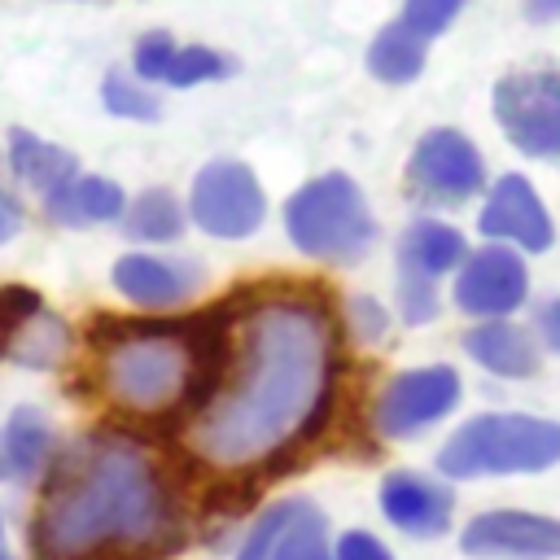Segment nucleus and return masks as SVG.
<instances>
[{
    "label": "nucleus",
    "instance_id": "nucleus-3",
    "mask_svg": "<svg viewBox=\"0 0 560 560\" xmlns=\"http://www.w3.org/2000/svg\"><path fill=\"white\" fill-rule=\"evenodd\" d=\"M114 324L96 337V381L118 411L166 416L201 407L228 372V332L210 324Z\"/></svg>",
    "mask_w": 560,
    "mask_h": 560
},
{
    "label": "nucleus",
    "instance_id": "nucleus-30",
    "mask_svg": "<svg viewBox=\"0 0 560 560\" xmlns=\"http://www.w3.org/2000/svg\"><path fill=\"white\" fill-rule=\"evenodd\" d=\"M534 328H538V341L560 354V298H547V302L534 311Z\"/></svg>",
    "mask_w": 560,
    "mask_h": 560
},
{
    "label": "nucleus",
    "instance_id": "nucleus-31",
    "mask_svg": "<svg viewBox=\"0 0 560 560\" xmlns=\"http://www.w3.org/2000/svg\"><path fill=\"white\" fill-rule=\"evenodd\" d=\"M22 223H26L22 201H18L13 192H4V188H0V245H9V241L22 232Z\"/></svg>",
    "mask_w": 560,
    "mask_h": 560
},
{
    "label": "nucleus",
    "instance_id": "nucleus-16",
    "mask_svg": "<svg viewBox=\"0 0 560 560\" xmlns=\"http://www.w3.org/2000/svg\"><path fill=\"white\" fill-rule=\"evenodd\" d=\"M109 280L127 302L149 306V311H166V306H179L184 298H192L201 271L192 262H175L162 254H122L114 262Z\"/></svg>",
    "mask_w": 560,
    "mask_h": 560
},
{
    "label": "nucleus",
    "instance_id": "nucleus-17",
    "mask_svg": "<svg viewBox=\"0 0 560 560\" xmlns=\"http://www.w3.org/2000/svg\"><path fill=\"white\" fill-rule=\"evenodd\" d=\"M464 350L477 368L503 381H525L538 372V341L512 319H481L464 332Z\"/></svg>",
    "mask_w": 560,
    "mask_h": 560
},
{
    "label": "nucleus",
    "instance_id": "nucleus-10",
    "mask_svg": "<svg viewBox=\"0 0 560 560\" xmlns=\"http://www.w3.org/2000/svg\"><path fill=\"white\" fill-rule=\"evenodd\" d=\"M459 376L455 368L446 363H429V368H411V372H398L381 394H376V407H372V424L381 438H416L420 429L438 424L442 416L455 411L459 402Z\"/></svg>",
    "mask_w": 560,
    "mask_h": 560
},
{
    "label": "nucleus",
    "instance_id": "nucleus-26",
    "mask_svg": "<svg viewBox=\"0 0 560 560\" xmlns=\"http://www.w3.org/2000/svg\"><path fill=\"white\" fill-rule=\"evenodd\" d=\"M459 4H464V0H402L398 22H402L407 31H416L420 39H433V35H442V31L459 18Z\"/></svg>",
    "mask_w": 560,
    "mask_h": 560
},
{
    "label": "nucleus",
    "instance_id": "nucleus-22",
    "mask_svg": "<svg viewBox=\"0 0 560 560\" xmlns=\"http://www.w3.org/2000/svg\"><path fill=\"white\" fill-rule=\"evenodd\" d=\"M424 44L416 31H407L402 22H389L385 31H376V39L368 44V70L381 83H411L424 70Z\"/></svg>",
    "mask_w": 560,
    "mask_h": 560
},
{
    "label": "nucleus",
    "instance_id": "nucleus-14",
    "mask_svg": "<svg viewBox=\"0 0 560 560\" xmlns=\"http://www.w3.org/2000/svg\"><path fill=\"white\" fill-rule=\"evenodd\" d=\"M477 228L486 241L525 249V254H542L556 241V223L551 210L542 206V197L534 192V184L525 175H499L486 192V206L477 214Z\"/></svg>",
    "mask_w": 560,
    "mask_h": 560
},
{
    "label": "nucleus",
    "instance_id": "nucleus-5",
    "mask_svg": "<svg viewBox=\"0 0 560 560\" xmlns=\"http://www.w3.org/2000/svg\"><path fill=\"white\" fill-rule=\"evenodd\" d=\"M284 232L298 254L315 262H359L376 241V219L368 210L363 188L341 175H315L284 201Z\"/></svg>",
    "mask_w": 560,
    "mask_h": 560
},
{
    "label": "nucleus",
    "instance_id": "nucleus-23",
    "mask_svg": "<svg viewBox=\"0 0 560 560\" xmlns=\"http://www.w3.org/2000/svg\"><path fill=\"white\" fill-rule=\"evenodd\" d=\"M101 105L114 118H131V122H153L162 114V101L144 88V79H131L122 70H109L101 79Z\"/></svg>",
    "mask_w": 560,
    "mask_h": 560
},
{
    "label": "nucleus",
    "instance_id": "nucleus-15",
    "mask_svg": "<svg viewBox=\"0 0 560 560\" xmlns=\"http://www.w3.org/2000/svg\"><path fill=\"white\" fill-rule=\"evenodd\" d=\"M381 499V512L394 529L411 534V538H438L451 529V516H455V494L446 481L438 477H424L416 468H398L381 481L376 490Z\"/></svg>",
    "mask_w": 560,
    "mask_h": 560
},
{
    "label": "nucleus",
    "instance_id": "nucleus-2",
    "mask_svg": "<svg viewBox=\"0 0 560 560\" xmlns=\"http://www.w3.org/2000/svg\"><path fill=\"white\" fill-rule=\"evenodd\" d=\"M179 547V503L158 455L131 433L70 446L31 521L39 560H158Z\"/></svg>",
    "mask_w": 560,
    "mask_h": 560
},
{
    "label": "nucleus",
    "instance_id": "nucleus-32",
    "mask_svg": "<svg viewBox=\"0 0 560 560\" xmlns=\"http://www.w3.org/2000/svg\"><path fill=\"white\" fill-rule=\"evenodd\" d=\"M525 13L534 22H551V18H560V0H525Z\"/></svg>",
    "mask_w": 560,
    "mask_h": 560
},
{
    "label": "nucleus",
    "instance_id": "nucleus-8",
    "mask_svg": "<svg viewBox=\"0 0 560 560\" xmlns=\"http://www.w3.org/2000/svg\"><path fill=\"white\" fill-rule=\"evenodd\" d=\"M494 118L529 158H560V70H512L494 83Z\"/></svg>",
    "mask_w": 560,
    "mask_h": 560
},
{
    "label": "nucleus",
    "instance_id": "nucleus-1",
    "mask_svg": "<svg viewBox=\"0 0 560 560\" xmlns=\"http://www.w3.org/2000/svg\"><path fill=\"white\" fill-rule=\"evenodd\" d=\"M337 328L311 293H267L245 306L236 350L214 394L192 411L184 446L219 472L262 468L328 411Z\"/></svg>",
    "mask_w": 560,
    "mask_h": 560
},
{
    "label": "nucleus",
    "instance_id": "nucleus-24",
    "mask_svg": "<svg viewBox=\"0 0 560 560\" xmlns=\"http://www.w3.org/2000/svg\"><path fill=\"white\" fill-rule=\"evenodd\" d=\"M232 74V61L214 48H201V44H179L162 83L166 88H197V83H214V79H228Z\"/></svg>",
    "mask_w": 560,
    "mask_h": 560
},
{
    "label": "nucleus",
    "instance_id": "nucleus-9",
    "mask_svg": "<svg viewBox=\"0 0 560 560\" xmlns=\"http://www.w3.org/2000/svg\"><path fill=\"white\" fill-rule=\"evenodd\" d=\"M407 184L424 206H464L486 184V162L477 144L455 127H433L416 140L407 158Z\"/></svg>",
    "mask_w": 560,
    "mask_h": 560
},
{
    "label": "nucleus",
    "instance_id": "nucleus-4",
    "mask_svg": "<svg viewBox=\"0 0 560 560\" xmlns=\"http://www.w3.org/2000/svg\"><path fill=\"white\" fill-rule=\"evenodd\" d=\"M551 464H560V420L525 411L472 416L438 451V472L451 481L542 472Z\"/></svg>",
    "mask_w": 560,
    "mask_h": 560
},
{
    "label": "nucleus",
    "instance_id": "nucleus-11",
    "mask_svg": "<svg viewBox=\"0 0 560 560\" xmlns=\"http://www.w3.org/2000/svg\"><path fill=\"white\" fill-rule=\"evenodd\" d=\"M451 298H455V306L464 315L508 319L529 298V271H525V262H521V254L512 245L490 241V245L464 254V262L455 267Z\"/></svg>",
    "mask_w": 560,
    "mask_h": 560
},
{
    "label": "nucleus",
    "instance_id": "nucleus-34",
    "mask_svg": "<svg viewBox=\"0 0 560 560\" xmlns=\"http://www.w3.org/2000/svg\"><path fill=\"white\" fill-rule=\"evenodd\" d=\"M0 534H4V525H0Z\"/></svg>",
    "mask_w": 560,
    "mask_h": 560
},
{
    "label": "nucleus",
    "instance_id": "nucleus-18",
    "mask_svg": "<svg viewBox=\"0 0 560 560\" xmlns=\"http://www.w3.org/2000/svg\"><path fill=\"white\" fill-rule=\"evenodd\" d=\"M127 210V192L105 179V175H74L61 188H52L44 197V214L57 228H92V223H114Z\"/></svg>",
    "mask_w": 560,
    "mask_h": 560
},
{
    "label": "nucleus",
    "instance_id": "nucleus-13",
    "mask_svg": "<svg viewBox=\"0 0 560 560\" xmlns=\"http://www.w3.org/2000/svg\"><path fill=\"white\" fill-rule=\"evenodd\" d=\"M236 560H332L328 521L311 499H280L245 529Z\"/></svg>",
    "mask_w": 560,
    "mask_h": 560
},
{
    "label": "nucleus",
    "instance_id": "nucleus-20",
    "mask_svg": "<svg viewBox=\"0 0 560 560\" xmlns=\"http://www.w3.org/2000/svg\"><path fill=\"white\" fill-rule=\"evenodd\" d=\"M52 459V424L35 407H18L0 433V464L9 477H35Z\"/></svg>",
    "mask_w": 560,
    "mask_h": 560
},
{
    "label": "nucleus",
    "instance_id": "nucleus-25",
    "mask_svg": "<svg viewBox=\"0 0 560 560\" xmlns=\"http://www.w3.org/2000/svg\"><path fill=\"white\" fill-rule=\"evenodd\" d=\"M44 311L39 293L26 284H0V359H13L22 332L31 328V319Z\"/></svg>",
    "mask_w": 560,
    "mask_h": 560
},
{
    "label": "nucleus",
    "instance_id": "nucleus-27",
    "mask_svg": "<svg viewBox=\"0 0 560 560\" xmlns=\"http://www.w3.org/2000/svg\"><path fill=\"white\" fill-rule=\"evenodd\" d=\"M175 48H179V44H175L166 31H149V35H140V39H136V52H131L136 79H144V83H162V74H166V66H171Z\"/></svg>",
    "mask_w": 560,
    "mask_h": 560
},
{
    "label": "nucleus",
    "instance_id": "nucleus-12",
    "mask_svg": "<svg viewBox=\"0 0 560 560\" xmlns=\"http://www.w3.org/2000/svg\"><path fill=\"white\" fill-rule=\"evenodd\" d=\"M459 551L472 560H560V516L490 508L464 525Z\"/></svg>",
    "mask_w": 560,
    "mask_h": 560
},
{
    "label": "nucleus",
    "instance_id": "nucleus-21",
    "mask_svg": "<svg viewBox=\"0 0 560 560\" xmlns=\"http://www.w3.org/2000/svg\"><path fill=\"white\" fill-rule=\"evenodd\" d=\"M188 223V210L179 206V197L171 188H144L136 201H127L122 210V232L131 241H144V245H166L184 232Z\"/></svg>",
    "mask_w": 560,
    "mask_h": 560
},
{
    "label": "nucleus",
    "instance_id": "nucleus-19",
    "mask_svg": "<svg viewBox=\"0 0 560 560\" xmlns=\"http://www.w3.org/2000/svg\"><path fill=\"white\" fill-rule=\"evenodd\" d=\"M9 171L26 188H35L39 197H48L52 188H61L66 179L79 175V158L70 149L44 140V136H35V131H13L9 136Z\"/></svg>",
    "mask_w": 560,
    "mask_h": 560
},
{
    "label": "nucleus",
    "instance_id": "nucleus-6",
    "mask_svg": "<svg viewBox=\"0 0 560 560\" xmlns=\"http://www.w3.org/2000/svg\"><path fill=\"white\" fill-rule=\"evenodd\" d=\"M188 219L219 241H241L262 228L267 192L258 175L236 158H214L192 175L188 188Z\"/></svg>",
    "mask_w": 560,
    "mask_h": 560
},
{
    "label": "nucleus",
    "instance_id": "nucleus-28",
    "mask_svg": "<svg viewBox=\"0 0 560 560\" xmlns=\"http://www.w3.org/2000/svg\"><path fill=\"white\" fill-rule=\"evenodd\" d=\"M332 560H394L389 547L368 529H346L332 547Z\"/></svg>",
    "mask_w": 560,
    "mask_h": 560
},
{
    "label": "nucleus",
    "instance_id": "nucleus-29",
    "mask_svg": "<svg viewBox=\"0 0 560 560\" xmlns=\"http://www.w3.org/2000/svg\"><path fill=\"white\" fill-rule=\"evenodd\" d=\"M350 324H354L359 337H381L389 319H385V311H381L372 298H354V302H350Z\"/></svg>",
    "mask_w": 560,
    "mask_h": 560
},
{
    "label": "nucleus",
    "instance_id": "nucleus-33",
    "mask_svg": "<svg viewBox=\"0 0 560 560\" xmlns=\"http://www.w3.org/2000/svg\"><path fill=\"white\" fill-rule=\"evenodd\" d=\"M0 560H13V556H9V551H0Z\"/></svg>",
    "mask_w": 560,
    "mask_h": 560
},
{
    "label": "nucleus",
    "instance_id": "nucleus-7",
    "mask_svg": "<svg viewBox=\"0 0 560 560\" xmlns=\"http://www.w3.org/2000/svg\"><path fill=\"white\" fill-rule=\"evenodd\" d=\"M468 254L459 228L442 219H416L398 241V315L429 324L438 315V280L451 276Z\"/></svg>",
    "mask_w": 560,
    "mask_h": 560
}]
</instances>
